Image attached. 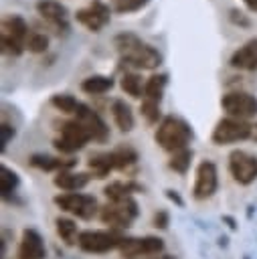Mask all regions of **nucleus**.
Wrapping results in <instances>:
<instances>
[{"label":"nucleus","mask_w":257,"mask_h":259,"mask_svg":"<svg viewBox=\"0 0 257 259\" xmlns=\"http://www.w3.org/2000/svg\"><path fill=\"white\" fill-rule=\"evenodd\" d=\"M152 225H154L156 229H166V227L170 225V214H168L166 210H158V212L154 214V219H152Z\"/></svg>","instance_id":"c9c22d12"},{"label":"nucleus","mask_w":257,"mask_h":259,"mask_svg":"<svg viewBox=\"0 0 257 259\" xmlns=\"http://www.w3.org/2000/svg\"><path fill=\"white\" fill-rule=\"evenodd\" d=\"M241 2L247 6L249 12H257V0H241Z\"/></svg>","instance_id":"4c0bfd02"},{"label":"nucleus","mask_w":257,"mask_h":259,"mask_svg":"<svg viewBox=\"0 0 257 259\" xmlns=\"http://www.w3.org/2000/svg\"><path fill=\"white\" fill-rule=\"evenodd\" d=\"M229 174L241 186H249L257 180V156L247 150H231L229 154Z\"/></svg>","instance_id":"9d476101"},{"label":"nucleus","mask_w":257,"mask_h":259,"mask_svg":"<svg viewBox=\"0 0 257 259\" xmlns=\"http://www.w3.org/2000/svg\"><path fill=\"white\" fill-rule=\"evenodd\" d=\"M59 134L53 140L55 150H59L61 154H75L79 150H83L93 138L89 134V130L79 121V119H65L59 123Z\"/></svg>","instance_id":"20e7f679"},{"label":"nucleus","mask_w":257,"mask_h":259,"mask_svg":"<svg viewBox=\"0 0 257 259\" xmlns=\"http://www.w3.org/2000/svg\"><path fill=\"white\" fill-rule=\"evenodd\" d=\"M251 140H253V142H257V121L253 123V134H251Z\"/></svg>","instance_id":"ea45409f"},{"label":"nucleus","mask_w":257,"mask_h":259,"mask_svg":"<svg viewBox=\"0 0 257 259\" xmlns=\"http://www.w3.org/2000/svg\"><path fill=\"white\" fill-rule=\"evenodd\" d=\"M223 223H227V225H229V229H233V231L237 229V221H235L233 217H229V214H225V217H223Z\"/></svg>","instance_id":"58836bf2"},{"label":"nucleus","mask_w":257,"mask_h":259,"mask_svg":"<svg viewBox=\"0 0 257 259\" xmlns=\"http://www.w3.org/2000/svg\"><path fill=\"white\" fill-rule=\"evenodd\" d=\"M34 10L57 36H65L69 32V10L59 0H36Z\"/></svg>","instance_id":"9b49d317"},{"label":"nucleus","mask_w":257,"mask_h":259,"mask_svg":"<svg viewBox=\"0 0 257 259\" xmlns=\"http://www.w3.org/2000/svg\"><path fill=\"white\" fill-rule=\"evenodd\" d=\"M138 202L134 196L125 198V200H117V202H107L99 208V221L103 225H107L109 229L121 231L134 225V221L138 219Z\"/></svg>","instance_id":"39448f33"},{"label":"nucleus","mask_w":257,"mask_h":259,"mask_svg":"<svg viewBox=\"0 0 257 259\" xmlns=\"http://www.w3.org/2000/svg\"><path fill=\"white\" fill-rule=\"evenodd\" d=\"M148 4H150V0H109V6L113 10V14H121V16L140 12Z\"/></svg>","instance_id":"7c9ffc66"},{"label":"nucleus","mask_w":257,"mask_h":259,"mask_svg":"<svg viewBox=\"0 0 257 259\" xmlns=\"http://www.w3.org/2000/svg\"><path fill=\"white\" fill-rule=\"evenodd\" d=\"M14 136H16L14 125H10V123L2 121V125H0V150H2V152L6 150V144H8V142H10Z\"/></svg>","instance_id":"f704fd0d"},{"label":"nucleus","mask_w":257,"mask_h":259,"mask_svg":"<svg viewBox=\"0 0 257 259\" xmlns=\"http://www.w3.org/2000/svg\"><path fill=\"white\" fill-rule=\"evenodd\" d=\"M79 103H81V101H79L77 97L69 95V93H55V95H51V105H53L57 111L65 113V115H75Z\"/></svg>","instance_id":"c85d7f7f"},{"label":"nucleus","mask_w":257,"mask_h":259,"mask_svg":"<svg viewBox=\"0 0 257 259\" xmlns=\"http://www.w3.org/2000/svg\"><path fill=\"white\" fill-rule=\"evenodd\" d=\"M127 237L121 231L107 229V231H83L79 235L77 247L85 253H109L113 249H119Z\"/></svg>","instance_id":"423d86ee"},{"label":"nucleus","mask_w":257,"mask_h":259,"mask_svg":"<svg viewBox=\"0 0 257 259\" xmlns=\"http://www.w3.org/2000/svg\"><path fill=\"white\" fill-rule=\"evenodd\" d=\"M30 28L20 14H8L0 24V51L6 57H20L26 51Z\"/></svg>","instance_id":"7ed1b4c3"},{"label":"nucleus","mask_w":257,"mask_h":259,"mask_svg":"<svg viewBox=\"0 0 257 259\" xmlns=\"http://www.w3.org/2000/svg\"><path fill=\"white\" fill-rule=\"evenodd\" d=\"M166 85H168V75H166V73H154V75H150V77L146 79L144 99H152V101L162 103Z\"/></svg>","instance_id":"393cba45"},{"label":"nucleus","mask_w":257,"mask_h":259,"mask_svg":"<svg viewBox=\"0 0 257 259\" xmlns=\"http://www.w3.org/2000/svg\"><path fill=\"white\" fill-rule=\"evenodd\" d=\"M113 85H115V81L109 75H89L81 81V91L87 95H103V93L111 91Z\"/></svg>","instance_id":"5701e85b"},{"label":"nucleus","mask_w":257,"mask_h":259,"mask_svg":"<svg viewBox=\"0 0 257 259\" xmlns=\"http://www.w3.org/2000/svg\"><path fill=\"white\" fill-rule=\"evenodd\" d=\"M20 186V176L8 168L6 164L0 166V194L4 200H10V196L16 192V188Z\"/></svg>","instance_id":"bb28decb"},{"label":"nucleus","mask_w":257,"mask_h":259,"mask_svg":"<svg viewBox=\"0 0 257 259\" xmlns=\"http://www.w3.org/2000/svg\"><path fill=\"white\" fill-rule=\"evenodd\" d=\"M47 49H49V34L40 30H30L26 40V51L32 55H40V53H47Z\"/></svg>","instance_id":"473e14b6"},{"label":"nucleus","mask_w":257,"mask_h":259,"mask_svg":"<svg viewBox=\"0 0 257 259\" xmlns=\"http://www.w3.org/2000/svg\"><path fill=\"white\" fill-rule=\"evenodd\" d=\"M109 111H111L113 123L117 125L119 132L127 134V132L134 130V125H136V117H134V111H132L130 103H125L123 99H113Z\"/></svg>","instance_id":"412c9836"},{"label":"nucleus","mask_w":257,"mask_h":259,"mask_svg":"<svg viewBox=\"0 0 257 259\" xmlns=\"http://www.w3.org/2000/svg\"><path fill=\"white\" fill-rule=\"evenodd\" d=\"M192 138H194V134H192L190 123L182 117H176V115H166L158 123L156 134H154L156 144L168 154H174L178 150L188 148Z\"/></svg>","instance_id":"f03ea898"},{"label":"nucleus","mask_w":257,"mask_h":259,"mask_svg":"<svg viewBox=\"0 0 257 259\" xmlns=\"http://www.w3.org/2000/svg\"><path fill=\"white\" fill-rule=\"evenodd\" d=\"M111 6L101 0H91L87 6L75 12V20L89 32H101L111 20Z\"/></svg>","instance_id":"f8f14e48"},{"label":"nucleus","mask_w":257,"mask_h":259,"mask_svg":"<svg viewBox=\"0 0 257 259\" xmlns=\"http://www.w3.org/2000/svg\"><path fill=\"white\" fill-rule=\"evenodd\" d=\"M18 257L20 259H45L47 247L36 229H24L18 243Z\"/></svg>","instance_id":"f3484780"},{"label":"nucleus","mask_w":257,"mask_h":259,"mask_svg":"<svg viewBox=\"0 0 257 259\" xmlns=\"http://www.w3.org/2000/svg\"><path fill=\"white\" fill-rule=\"evenodd\" d=\"M140 113L146 119V123H150V125H156V123H160L164 119L162 117V111H160V103L158 101H152V99H142Z\"/></svg>","instance_id":"2f4dec72"},{"label":"nucleus","mask_w":257,"mask_h":259,"mask_svg":"<svg viewBox=\"0 0 257 259\" xmlns=\"http://www.w3.org/2000/svg\"><path fill=\"white\" fill-rule=\"evenodd\" d=\"M113 47L119 55V63L140 69V71H154L162 65V55L156 47L142 40L134 32H119L113 38Z\"/></svg>","instance_id":"f257e3e1"},{"label":"nucleus","mask_w":257,"mask_h":259,"mask_svg":"<svg viewBox=\"0 0 257 259\" xmlns=\"http://www.w3.org/2000/svg\"><path fill=\"white\" fill-rule=\"evenodd\" d=\"M192 150L190 148H184V150H178L174 154H170V160H168V168L178 172V174H186L188 168H190V162H192Z\"/></svg>","instance_id":"c756f323"},{"label":"nucleus","mask_w":257,"mask_h":259,"mask_svg":"<svg viewBox=\"0 0 257 259\" xmlns=\"http://www.w3.org/2000/svg\"><path fill=\"white\" fill-rule=\"evenodd\" d=\"M28 164L36 170H42V172H63V170H71L77 160H71V158H59V156H49V154H32L28 158Z\"/></svg>","instance_id":"a211bd4d"},{"label":"nucleus","mask_w":257,"mask_h":259,"mask_svg":"<svg viewBox=\"0 0 257 259\" xmlns=\"http://www.w3.org/2000/svg\"><path fill=\"white\" fill-rule=\"evenodd\" d=\"M111 152H113V160H115V170L123 172L138 164V152L132 146H119Z\"/></svg>","instance_id":"cd10ccee"},{"label":"nucleus","mask_w":257,"mask_h":259,"mask_svg":"<svg viewBox=\"0 0 257 259\" xmlns=\"http://www.w3.org/2000/svg\"><path fill=\"white\" fill-rule=\"evenodd\" d=\"M164 194H166V198H168L170 202H174L176 206H180V208L184 206V200H182V196H180L176 190H172V188H166V190H164Z\"/></svg>","instance_id":"e433bc0d"},{"label":"nucleus","mask_w":257,"mask_h":259,"mask_svg":"<svg viewBox=\"0 0 257 259\" xmlns=\"http://www.w3.org/2000/svg\"><path fill=\"white\" fill-rule=\"evenodd\" d=\"M136 192H144V186L134 182V180H113V182L105 184V188H103V194L107 196V202L125 200L130 196H134Z\"/></svg>","instance_id":"aec40b11"},{"label":"nucleus","mask_w":257,"mask_h":259,"mask_svg":"<svg viewBox=\"0 0 257 259\" xmlns=\"http://www.w3.org/2000/svg\"><path fill=\"white\" fill-rule=\"evenodd\" d=\"M251 134H253V123L235 117H223L215 123L210 142L215 146H229L243 140H251Z\"/></svg>","instance_id":"0eeeda50"},{"label":"nucleus","mask_w":257,"mask_h":259,"mask_svg":"<svg viewBox=\"0 0 257 259\" xmlns=\"http://www.w3.org/2000/svg\"><path fill=\"white\" fill-rule=\"evenodd\" d=\"M53 202L63 210L69 212L77 219L83 221H91L95 214H99V204L95 200V196L91 194H83V192H65V194H57L53 198Z\"/></svg>","instance_id":"6e6552de"},{"label":"nucleus","mask_w":257,"mask_h":259,"mask_svg":"<svg viewBox=\"0 0 257 259\" xmlns=\"http://www.w3.org/2000/svg\"><path fill=\"white\" fill-rule=\"evenodd\" d=\"M55 227H57V235L61 237V241L65 245H77L79 243V229H77V223L73 219H67V217H57L55 219Z\"/></svg>","instance_id":"a878e982"},{"label":"nucleus","mask_w":257,"mask_h":259,"mask_svg":"<svg viewBox=\"0 0 257 259\" xmlns=\"http://www.w3.org/2000/svg\"><path fill=\"white\" fill-rule=\"evenodd\" d=\"M87 166H89V172L93 174V178H107L109 172L115 170L113 152H97V154L89 156Z\"/></svg>","instance_id":"4be33fe9"},{"label":"nucleus","mask_w":257,"mask_h":259,"mask_svg":"<svg viewBox=\"0 0 257 259\" xmlns=\"http://www.w3.org/2000/svg\"><path fill=\"white\" fill-rule=\"evenodd\" d=\"M229 65L237 71H247V73L257 71V36L245 40L239 49H235L229 59Z\"/></svg>","instance_id":"dca6fc26"},{"label":"nucleus","mask_w":257,"mask_h":259,"mask_svg":"<svg viewBox=\"0 0 257 259\" xmlns=\"http://www.w3.org/2000/svg\"><path fill=\"white\" fill-rule=\"evenodd\" d=\"M93 178L91 172H73V170H63L57 172L53 178V184L65 192H77L81 188H85L89 184V180Z\"/></svg>","instance_id":"6ab92c4d"},{"label":"nucleus","mask_w":257,"mask_h":259,"mask_svg":"<svg viewBox=\"0 0 257 259\" xmlns=\"http://www.w3.org/2000/svg\"><path fill=\"white\" fill-rule=\"evenodd\" d=\"M221 107L227 117L249 121L257 117V97L247 91H229L221 97Z\"/></svg>","instance_id":"1a4fd4ad"},{"label":"nucleus","mask_w":257,"mask_h":259,"mask_svg":"<svg viewBox=\"0 0 257 259\" xmlns=\"http://www.w3.org/2000/svg\"><path fill=\"white\" fill-rule=\"evenodd\" d=\"M148 259H172V257L170 255H160V257L156 255V257H148Z\"/></svg>","instance_id":"a19ab883"},{"label":"nucleus","mask_w":257,"mask_h":259,"mask_svg":"<svg viewBox=\"0 0 257 259\" xmlns=\"http://www.w3.org/2000/svg\"><path fill=\"white\" fill-rule=\"evenodd\" d=\"M164 251V241L154 235L146 237H127L119 247V255L123 259H148L156 257Z\"/></svg>","instance_id":"ddd939ff"},{"label":"nucleus","mask_w":257,"mask_h":259,"mask_svg":"<svg viewBox=\"0 0 257 259\" xmlns=\"http://www.w3.org/2000/svg\"><path fill=\"white\" fill-rule=\"evenodd\" d=\"M229 20H231L235 26H241V28H249V26H251V18H249L243 10H239V8H231V10H229Z\"/></svg>","instance_id":"72a5a7b5"},{"label":"nucleus","mask_w":257,"mask_h":259,"mask_svg":"<svg viewBox=\"0 0 257 259\" xmlns=\"http://www.w3.org/2000/svg\"><path fill=\"white\" fill-rule=\"evenodd\" d=\"M73 117L79 119V121L89 130L93 142H97V144H105V142L109 140V125H107V123L103 121V117H101L93 107H89L87 103L81 101Z\"/></svg>","instance_id":"2eb2a0df"},{"label":"nucleus","mask_w":257,"mask_h":259,"mask_svg":"<svg viewBox=\"0 0 257 259\" xmlns=\"http://www.w3.org/2000/svg\"><path fill=\"white\" fill-rule=\"evenodd\" d=\"M119 87L125 95L134 97V99H144V87H146V79H142L140 73L136 71H125L119 77Z\"/></svg>","instance_id":"b1692460"},{"label":"nucleus","mask_w":257,"mask_h":259,"mask_svg":"<svg viewBox=\"0 0 257 259\" xmlns=\"http://www.w3.org/2000/svg\"><path fill=\"white\" fill-rule=\"evenodd\" d=\"M219 188V170L212 160H202L196 166L194 184H192V198L194 200H208L215 196Z\"/></svg>","instance_id":"4468645a"}]
</instances>
